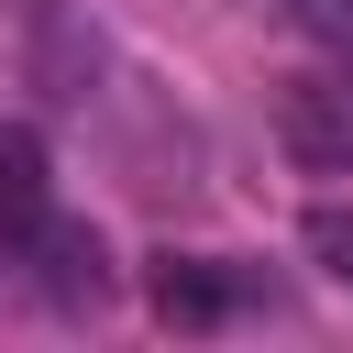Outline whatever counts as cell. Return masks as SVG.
Returning a JSON list of instances; mask_svg holds the SVG:
<instances>
[{
  "mask_svg": "<svg viewBox=\"0 0 353 353\" xmlns=\"http://www.w3.org/2000/svg\"><path fill=\"white\" fill-rule=\"evenodd\" d=\"M265 11H276V22H298L331 66H353V0H265Z\"/></svg>",
  "mask_w": 353,
  "mask_h": 353,
  "instance_id": "5b68a950",
  "label": "cell"
},
{
  "mask_svg": "<svg viewBox=\"0 0 353 353\" xmlns=\"http://www.w3.org/2000/svg\"><path fill=\"white\" fill-rule=\"evenodd\" d=\"M298 243L320 254V276H331V287H353V210H342V199H320V210L298 221Z\"/></svg>",
  "mask_w": 353,
  "mask_h": 353,
  "instance_id": "8992f818",
  "label": "cell"
},
{
  "mask_svg": "<svg viewBox=\"0 0 353 353\" xmlns=\"http://www.w3.org/2000/svg\"><path fill=\"white\" fill-rule=\"evenodd\" d=\"M143 287H154V320H176V331H210V320H232V309L254 298V276L221 265V254H165Z\"/></svg>",
  "mask_w": 353,
  "mask_h": 353,
  "instance_id": "3957f363",
  "label": "cell"
},
{
  "mask_svg": "<svg viewBox=\"0 0 353 353\" xmlns=\"http://www.w3.org/2000/svg\"><path fill=\"white\" fill-rule=\"evenodd\" d=\"M276 132H287V154L298 165H353V66H298L287 88H276Z\"/></svg>",
  "mask_w": 353,
  "mask_h": 353,
  "instance_id": "6da1fadb",
  "label": "cell"
},
{
  "mask_svg": "<svg viewBox=\"0 0 353 353\" xmlns=\"http://www.w3.org/2000/svg\"><path fill=\"white\" fill-rule=\"evenodd\" d=\"M11 254H33V276H44V298H55V309H99V298H110V254H99V232H88V221H66V210H44Z\"/></svg>",
  "mask_w": 353,
  "mask_h": 353,
  "instance_id": "7a4b0ae2",
  "label": "cell"
},
{
  "mask_svg": "<svg viewBox=\"0 0 353 353\" xmlns=\"http://www.w3.org/2000/svg\"><path fill=\"white\" fill-rule=\"evenodd\" d=\"M44 210H55V165H44V132H33V121H0V243H22Z\"/></svg>",
  "mask_w": 353,
  "mask_h": 353,
  "instance_id": "277c9868",
  "label": "cell"
}]
</instances>
